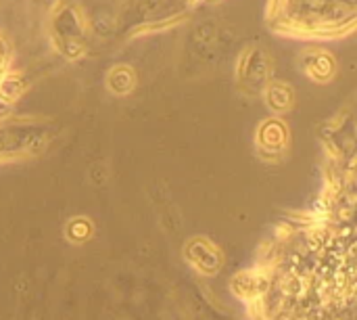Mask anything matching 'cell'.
<instances>
[{
	"instance_id": "cell-1",
	"label": "cell",
	"mask_w": 357,
	"mask_h": 320,
	"mask_svg": "<svg viewBox=\"0 0 357 320\" xmlns=\"http://www.w3.org/2000/svg\"><path fill=\"white\" fill-rule=\"evenodd\" d=\"M6 67H8V50H6V46H4V42L0 38V86H2V80L6 75Z\"/></svg>"
}]
</instances>
